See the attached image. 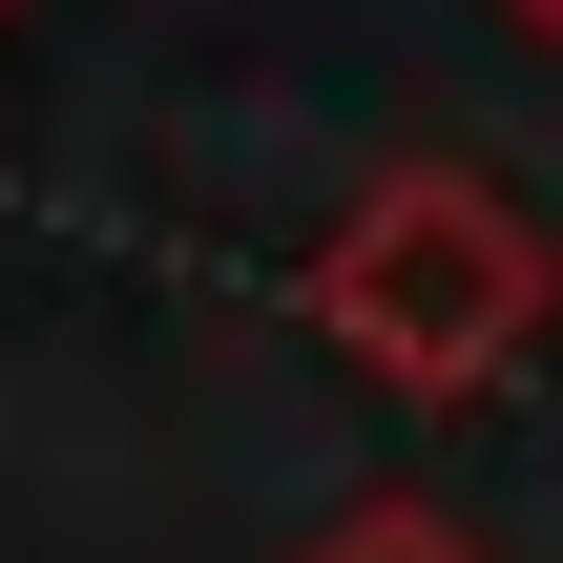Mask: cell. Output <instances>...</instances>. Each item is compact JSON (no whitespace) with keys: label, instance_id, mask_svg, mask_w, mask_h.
Here are the masks:
<instances>
[{"label":"cell","instance_id":"cell-1","mask_svg":"<svg viewBox=\"0 0 563 563\" xmlns=\"http://www.w3.org/2000/svg\"><path fill=\"white\" fill-rule=\"evenodd\" d=\"M334 313L397 355V376H501L522 334H543V230L501 209V188H460V167H418V188H376V230L334 251Z\"/></svg>","mask_w":563,"mask_h":563},{"label":"cell","instance_id":"cell-2","mask_svg":"<svg viewBox=\"0 0 563 563\" xmlns=\"http://www.w3.org/2000/svg\"><path fill=\"white\" fill-rule=\"evenodd\" d=\"M334 563H481V543H460V522H355Z\"/></svg>","mask_w":563,"mask_h":563},{"label":"cell","instance_id":"cell-3","mask_svg":"<svg viewBox=\"0 0 563 563\" xmlns=\"http://www.w3.org/2000/svg\"><path fill=\"white\" fill-rule=\"evenodd\" d=\"M522 21H543V42H563V0H522Z\"/></svg>","mask_w":563,"mask_h":563}]
</instances>
